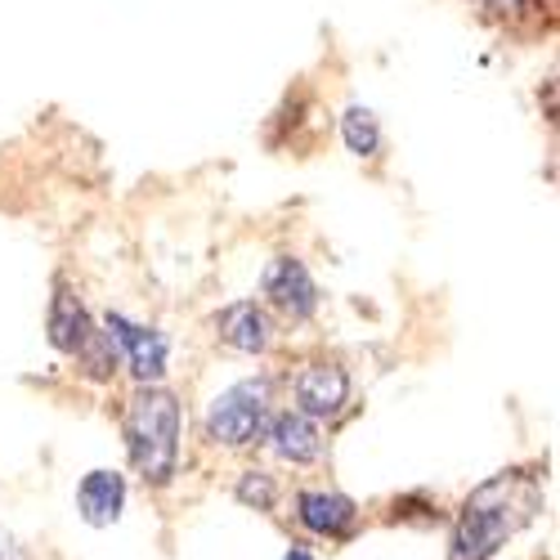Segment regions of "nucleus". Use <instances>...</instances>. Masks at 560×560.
<instances>
[{
  "label": "nucleus",
  "mask_w": 560,
  "mask_h": 560,
  "mask_svg": "<svg viewBox=\"0 0 560 560\" xmlns=\"http://www.w3.org/2000/svg\"><path fill=\"white\" fill-rule=\"evenodd\" d=\"M538 506H542L538 476L502 471L485 480L457 511L448 560H489L498 547H506V538H516L538 516Z\"/></svg>",
  "instance_id": "1"
},
{
  "label": "nucleus",
  "mask_w": 560,
  "mask_h": 560,
  "mask_svg": "<svg viewBox=\"0 0 560 560\" xmlns=\"http://www.w3.org/2000/svg\"><path fill=\"white\" fill-rule=\"evenodd\" d=\"M126 453L144 485H171L179 466V399L162 386H139L126 404Z\"/></svg>",
  "instance_id": "2"
},
{
  "label": "nucleus",
  "mask_w": 560,
  "mask_h": 560,
  "mask_svg": "<svg viewBox=\"0 0 560 560\" xmlns=\"http://www.w3.org/2000/svg\"><path fill=\"white\" fill-rule=\"evenodd\" d=\"M273 417V382L269 377H247L233 382L207 404L202 435L215 448H252Z\"/></svg>",
  "instance_id": "3"
},
{
  "label": "nucleus",
  "mask_w": 560,
  "mask_h": 560,
  "mask_svg": "<svg viewBox=\"0 0 560 560\" xmlns=\"http://www.w3.org/2000/svg\"><path fill=\"white\" fill-rule=\"evenodd\" d=\"M104 337L113 346V354L126 359V368L139 377V386H158L166 377V363H171V341L158 332V328H144L126 314H108L104 318Z\"/></svg>",
  "instance_id": "4"
},
{
  "label": "nucleus",
  "mask_w": 560,
  "mask_h": 560,
  "mask_svg": "<svg viewBox=\"0 0 560 560\" xmlns=\"http://www.w3.org/2000/svg\"><path fill=\"white\" fill-rule=\"evenodd\" d=\"M292 395H296L301 417H310V422H332V417H341L350 404V372L332 359H314L296 372Z\"/></svg>",
  "instance_id": "5"
},
{
  "label": "nucleus",
  "mask_w": 560,
  "mask_h": 560,
  "mask_svg": "<svg viewBox=\"0 0 560 560\" xmlns=\"http://www.w3.org/2000/svg\"><path fill=\"white\" fill-rule=\"evenodd\" d=\"M260 292L265 301L283 314V318H310L318 310V283L310 278V269L296 260V256H278L269 260L265 278H260Z\"/></svg>",
  "instance_id": "6"
},
{
  "label": "nucleus",
  "mask_w": 560,
  "mask_h": 560,
  "mask_svg": "<svg viewBox=\"0 0 560 560\" xmlns=\"http://www.w3.org/2000/svg\"><path fill=\"white\" fill-rule=\"evenodd\" d=\"M296 521L318 538L341 542L359 525V506H354V498H346L337 489H301L296 493Z\"/></svg>",
  "instance_id": "7"
},
{
  "label": "nucleus",
  "mask_w": 560,
  "mask_h": 560,
  "mask_svg": "<svg viewBox=\"0 0 560 560\" xmlns=\"http://www.w3.org/2000/svg\"><path fill=\"white\" fill-rule=\"evenodd\" d=\"M215 337L238 354H265L273 346V323L260 301H233L215 314Z\"/></svg>",
  "instance_id": "8"
},
{
  "label": "nucleus",
  "mask_w": 560,
  "mask_h": 560,
  "mask_svg": "<svg viewBox=\"0 0 560 560\" xmlns=\"http://www.w3.org/2000/svg\"><path fill=\"white\" fill-rule=\"evenodd\" d=\"M260 440H265L278 457H283V462H292V466H310V462L323 457V431H318V422L301 417L296 408H292V412H273Z\"/></svg>",
  "instance_id": "9"
},
{
  "label": "nucleus",
  "mask_w": 560,
  "mask_h": 560,
  "mask_svg": "<svg viewBox=\"0 0 560 560\" xmlns=\"http://www.w3.org/2000/svg\"><path fill=\"white\" fill-rule=\"evenodd\" d=\"M77 511L85 525L95 529H108L121 521L126 511V480L121 471H108V466H100V471H85V480L77 485Z\"/></svg>",
  "instance_id": "10"
},
{
  "label": "nucleus",
  "mask_w": 560,
  "mask_h": 560,
  "mask_svg": "<svg viewBox=\"0 0 560 560\" xmlns=\"http://www.w3.org/2000/svg\"><path fill=\"white\" fill-rule=\"evenodd\" d=\"M341 139H346V149L354 153V158H377V149H382V126H377V117H372V108H346V117H341Z\"/></svg>",
  "instance_id": "11"
},
{
  "label": "nucleus",
  "mask_w": 560,
  "mask_h": 560,
  "mask_svg": "<svg viewBox=\"0 0 560 560\" xmlns=\"http://www.w3.org/2000/svg\"><path fill=\"white\" fill-rule=\"evenodd\" d=\"M233 493H238L243 506H256V511H273V502H278V485L269 471H243Z\"/></svg>",
  "instance_id": "12"
},
{
  "label": "nucleus",
  "mask_w": 560,
  "mask_h": 560,
  "mask_svg": "<svg viewBox=\"0 0 560 560\" xmlns=\"http://www.w3.org/2000/svg\"><path fill=\"white\" fill-rule=\"evenodd\" d=\"M0 560H27V551L19 547V538L5 534V529H0Z\"/></svg>",
  "instance_id": "13"
},
{
  "label": "nucleus",
  "mask_w": 560,
  "mask_h": 560,
  "mask_svg": "<svg viewBox=\"0 0 560 560\" xmlns=\"http://www.w3.org/2000/svg\"><path fill=\"white\" fill-rule=\"evenodd\" d=\"M485 5H493V10H521L525 0H485Z\"/></svg>",
  "instance_id": "14"
},
{
  "label": "nucleus",
  "mask_w": 560,
  "mask_h": 560,
  "mask_svg": "<svg viewBox=\"0 0 560 560\" xmlns=\"http://www.w3.org/2000/svg\"><path fill=\"white\" fill-rule=\"evenodd\" d=\"M283 560H314V556H310L305 547H288V556H283Z\"/></svg>",
  "instance_id": "15"
}]
</instances>
